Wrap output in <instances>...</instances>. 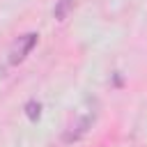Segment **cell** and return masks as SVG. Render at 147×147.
Returning a JSON list of instances; mask_svg holds the SVG:
<instances>
[{
  "instance_id": "cell-1",
  "label": "cell",
  "mask_w": 147,
  "mask_h": 147,
  "mask_svg": "<svg viewBox=\"0 0 147 147\" xmlns=\"http://www.w3.org/2000/svg\"><path fill=\"white\" fill-rule=\"evenodd\" d=\"M37 39H39L37 32H28V34L18 37V39L11 44V48H9V64H18V62H23V60L28 57V53L34 48Z\"/></svg>"
},
{
  "instance_id": "cell-2",
  "label": "cell",
  "mask_w": 147,
  "mask_h": 147,
  "mask_svg": "<svg viewBox=\"0 0 147 147\" xmlns=\"http://www.w3.org/2000/svg\"><path fill=\"white\" fill-rule=\"evenodd\" d=\"M92 122H94V117L92 115H85V117H80L76 124H71L69 126V131L64 133V142H74V140H78L80 136H85V131L92 126Z\"/></svg>"
},
{
  "instance_id": "cell-3",
  "label": "cell",
  "mask_w": 147,
  "mask_h": 147,
  "mask_svg": "<svg viewBox=\"0 0 147 147\" xmlns=\"http://www.w3.org/2000/svg\"><path fill=\"white\" fill-rule=\"evenodd\" d=\"M71 9H74V0H57L55 2V9H53V16L57 21H64Z\"/></svg>"
},
{
  "instance_id": "cell-4",
  "label": "cell",
  "mask_w": 147,
  "mask_h": 147,
  "mask_svg": "<svg viewBox=\"0 0 147 147\" xmlns=\"http://www.w3.org/2000/svg\"><path fill=\"white\" fill-rule=\"evenodd\" d=\"M25 115L34 122V119H39V115H41V103L39 101H28L25 103Z\"/></svg>"
}]
</instances>
